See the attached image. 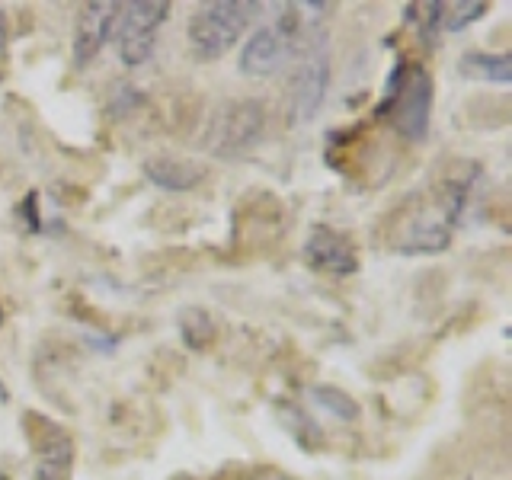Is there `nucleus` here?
<instances>
[{
	"mask_svg": "<svg viewBox=\"0 0 512 480\" xmlns=\"http://www.w3.org/2000/svg\"><path fill=\"white\" fill-rule=\"evenodd\" d=\"M256 13H260V4H250V0H215V4H202L189 16V29H186L192 55L199 61H215L221 55H228L244 39V32Z\"/></svg>",
	"mask_w": 512,
	"mask_h": 480,
	"instance_id": "1",
	"label": "nucleus"
},
{
	"mask_svg": "<svg viewBox=\"0 0 512 480\" xmlns=\"http://www.w3.org/2000/svg\"><path fill=\"white\" fill-rule=\"evenodd\" d=\"M381 116L388 112L394 128L407 141H423L429 132V112H432V80L423 68H397L388 84V103Z\"/></svg>",
	"mask_w": 512,
	"mask_h": 480,
	"instance_id": "2",
	"label": "nucleus"
},
{
	"mask_svg": "<svg viewBox=\"0 0 512 480\" xmlns=\"http://www.w3.org/2000/svg\"><path fill=\"white\" fill-rule=\"evenodd\" d=\"M263 125H266V112L263 103L256 100H234V103H224L212 125H208V135H205V148L218 154V157H237L250 151L256 141L263 135Z\"/></svg>",
	"mask_w": 512,
	"mask_h": 480,
	"instance_id": "3",
	"label": "nucleus"
},
{
	"mask_svg": "<svg viewBox=\"0 0 512 480\" xmlns=\"http://www.w3.org/2000/svg\"><path fill=\"white\" fill-rule=\"evenodd\" d=\"M167 0H148V4H125L116 23V48L125 68H141L151 58L160 26L167 23Z\"/></svg>",
	"mask_w": 512,
	"mask_h": 480,
	"instance_id": "4",
	"label": "nucleus"
},
{
	"mask_svg": "<svg viewBox=\"0 0 512 480\" xmlns=\"http://www.w3.org/2000/svg\"><path fill=\"white\" fill-rule=\"evenodd\" d=\"M23 423L29 442L36 445V480H71L77 458L71 432L39 413H26Z\"/></svg>",
	"mask_w": 512,
	"mask_h": 480,
	"instance_id": "5",
	"label": "nucleus"
},
{
	"mask_svg": "<svg viewBox=\"0 0 512 480\" xmlns=\"http://www.w3.org/2000/svg\"><path fill=\"white\" fill-rule=\"evenodd\" d=\"M330 90V55L327 45H317L311 52H304L298 71L292 77V100H288V112L292 122H311L317 116L320 103L327 100Z\"/></svg>",
	"mask_w": 512,
	"mask_h": 480,
	"instance_id": "6",
	"label": "nucleus"
},
{
	"mask_svg": "<svg viewBox=\"0 0 512 480\" xmlns=\"http://www.w3.org/2000/svg\"><path fill=\"white\" fill-rule=\"evenodd\" d=\"M304 260L311 269L327 272V276H352L359 269V250L346 234L317 224L304 244Z\"/></svg>",
	"mask_w": 512,
	"mask_h": 480,
	"instance_id": "7",
	"label": "nucleus"
},
{
	"mask_svg": "<svg viewBox=\"0 0 512 480\" xmlns=\"http://www.w3.org/2000/svg\"><path fill=\"white\" fill-rule=\"evenodd\" d=\"M119 4H84L74 23V64L87 68V64L103 52V45L116 32L119 23Z\"/></svg>",
	"mask_w": 512,
	"mask_h": 480,
	"instance_id": "8",
	"label": "nucleus"
},
{
	"mask_svg": "<svg viewBox=\"0 0 512 480\" xmlns=\"http://www.w3.org/2000/svg\"><path fill=\"white\" fill-rule=\"evenodd\" d=\"M144 176L160 186V189H170V192H186L192 186L202 183L205 170L199 164H189V160H176V157H151L144 164Z\"/></svg>",
	"mask_w": 512,
	"mask_h": 480,
	"instance_id": "9",
	"label": "nucleus"
},
{
	"mask_svg": "<svg viewBox=\"0 0 512 480\" xmlns=\"http://www.w3.org/2000/svg\"><path fill=\"white\" fill-rule=\"evenodd\" d=\"M458 74L468 80H487V84H509L512 80V58L496 52H468L458 61Z\"/></svg>",
	"mask_w": 512,
	"mask_h": 480,
	"instance_id": "10",
	"label": "nucleus"
},
{
	"mask_svg": "<svg viewBox=\"0 0 512 480\" xmlns=\"http://www.w3.org/2000/svg\"><path fill=\"white\" fill-rule=\"evenodd\" d=\"M180 333H183L186 346H192V349H205L208 343L215 340V324H212V317H208L202 308H189V311H183V317H180Z\"/></svg>",
	"mask_w": 512,
	"mask_h": 480,
	"instance_id": "11",
	"label": "nucleus"
},
{
	"mask_svg": "<svg viewBox=\"0 0 512 480\" xmlns=\"http://www.w3.org/2000/svg\"><path fill=\"white\" fill-rule=\"evenodd\" d=\"M314 400L320 407H327L330 413L340 416V420H356V416H359L356 400H352L349 394H343L340 388H330V384H320V388H314Z\"/></svg>",
	"mask_w": 512,
	"mask_h": 480,
	"instance_id": "12",
	"label": "nucleus"
},
{
	"mask_svg": "<svg viewBox=\"0 0 512 480\" xmlns=\"http://www.w3.org/2000/svg\"><path fill=\"white\" fill-rule=\"evenodd\" d=\"M445 10H452V13H442V26L448 32H458L468 23L480 20V16L487 13V4H452V7H445Z\"/></svg>",
	"mask_w": 512,
	"mask_h": 480,
	"instance_id": "13",
	"label": "nucleus"
},
{
	"mask_svg": "<svg viewBox=\"0 0 512 480\" xmlns=\"http://www.w3.org/2000/svg\"><path fill=\"white\" fill-rule=\"evenodd\" d=\"M247 480H295V477H288V474H282V471H256V474H250Z\"/></svg>",
	"mask_w": 512,
	"mask_h": 480,
	"instance_id": "14",
	"label": "nucleus"
},
{
	"mask_svg": "<svg viewBox=\"0 0 512 480\" xmlns=\"http://www.w3.org/2000/svg\"><path fill=\"white\" fill-rule=\"evenodd\" d=\"M7 45V20H4V10H0V48Z\"/></svg>",
	"mask_w": 512,
	"mask_h": 480,
	"instance_id": "15",
	"label": "nucleus"
},
{
	"mask_svg": "<svg viewBox=\"0 0 512 480\" xmlns=\"http://www.w3.org/2000/svg\"><path fill=\"white\" fill-rule=\"evenodd\" d=\"M0 324H4V308H0Z\"/></svg>",
	"mask_w": 512,
	"mask_h": 480,
	"instance_id": "16",
	"label": "nucleus"
},
{
	"mask_svg": "<svg viewBox=\"0 0 512 480\" xmlns=\"http://www.w3.org/2000/svg\"><path fill=\"white\" fill-rule=\"evenodd\" d=\"M0 480H10V477H7V474H4V471H0Z\"/></svg>",
	"mask_w": 512,
	"mask_h": 480,
	"instance_id": "17",
	"label": "nucleus"
}]
</instances>
